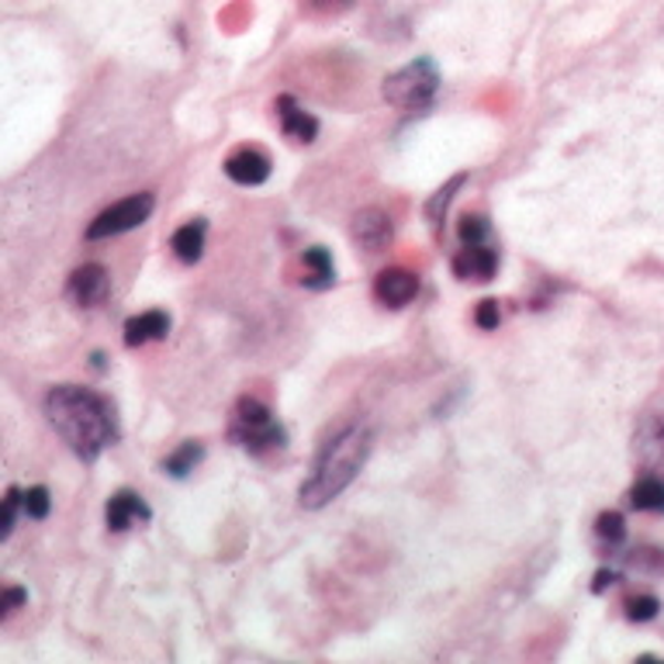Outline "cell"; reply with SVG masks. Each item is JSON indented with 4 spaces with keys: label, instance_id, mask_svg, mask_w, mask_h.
I'll use <instances>...</instances> for the list:
<instances>
[{
    "label": "cell",
    "instance_id": "6da1fadb",
    "mask_svg": "<svg viewBox=\"0 0 664 664\" xmlns=\"http://www.w3.org/2000/svg\"><path fill=\"white\" fill-rule=\"evenodd\" d=\"M45 416L63 437V443L81 457L84 464L97 461V457L118 440L115 408L108 405V398H100L90 388H81V385L53 388L45 395Z\"/></svg>",
    "mask_w": 664,
    "mask_h": 664
},
{
    "label": "cell",
    "instance_id": "7a4b0ae2",
    "mask_svg": "<svg viewBox=\"0 0 664 664\" xmlns=\"http://www.w3.org/2000/svg\"><path fill=\"white\" fill-rule=\"evenodd\" d=\"M371 457V429L367 426H346L336 437H329L315 457L312 474L301 481V505L304 508H322L332 499H340L353 478L361 474V468Z\"/></svg>",
    "mask_w": 664,
    "mask_h": 664
},
{
    "label": "cell",
    "instance_id": "3957f363",
    "mask_svg": "<svg viewBox=\"0 0 664 664\" xmlns=\"http://www.w3.org/2000/svg\"><path fill=\"white\" fill-rule=\"evenodd\" d=\"M228 437L236 447L249 453H274L285 450L288 432L277 422V416L260 401V398H239L233 408V419H228Z\"/></svg>",
    "mask_w": 664,
    "mask_h": 664
},
{
    "label": "cell",
    "instance_id": "277c9868",
    "mask_svg": "<svg viewBox=\"0 0 664 664\" xmlns=\"http://www.w3.org/2000/svg\"><path fill=\"white\" fill-rule=\"evenodd\" d=\"M385 100L392 108L405 111V115H422L437 105V94H440V69L432 60H416L401 69H395L385 87H381Z\"/></svg>",
    "mask_w": 664,
    "mask_h": 664
},
{
    "label": "cell",
    "instance_id": "5b68a950",
    "mask_svg": "<svg viewBox=\"0 0 664 664\" xmlns=\"http://www.w3.org/2000/svg\"><path fill=\"white\" fill-rule=\"evenodd\" d=\"M152 204L157 201H152V194H146V191L115 201L111 208H105L87 225V239H111L121 233H132V228H139L152 215Z\"/></svg>",
    "mask_w": 664,
    "mask_h": 664
},
{
    "label": "cell",
    "instance_id": "8992f818",
    "mask_svg": "<svg viewBox=\"0 0 664 664\" xmlns=\"http://www.w3.org/2000/svg\"><path fill=\"white\" fill-rule=\"evenodd\" d=\"M633 457L644 474L664 478V416H651L633 432Z\"/></svg>",
    "mask_w": 664,
    "mask_h": 664
},
{
    "label": "cell",
    "instance_id": "52a82bcc",
    "mask_svg": "<svg viewBox=\"0 0 664 664\" xmlns=\"http://www.w3.org/2000/svg\"><path fill=\"white\" fill-rule=\"evenodd\" d=\"M108 288H111V277L100 264H84L81 270L69 274V285H66V294L73 304H81V309H94L108 298Z\"/></svg>",
    "mask_w": 664,
    "mask_h": 664
},
{
    "label": "cell",
    "instance_id": "ba28073f",
    "mask_svg": "<svg viewBox=\"0 0 664 664\" xmlns=\"http://www.w3.org/2000/svg\"><path fill=\"white\" fill-rule=\"evenodd\" d=\"M225 176L233 184H243V188H260V184L270 181V160L264 157L260 149L243 146L225 160Z\"/></svg>",
    "mask_w": 664,
    "mask_h": 664
},
{
    "label": "cell",
    "instance_id": "9c48e42d",
    "mask_svg": "<svg viewBox=\"0 0 664 664\" xmlns=\"http://www.w3.org/2000/svg\"><path fill=\"white\" fill-rule=\"evenodd\" d=\"M416 294H419V277L405 267H388L374 280V298L381 304H388V309H401V304H408Z\"/></svg>",
    "mask_w": 664,
    "mask_h": 664
},
{
    "label": "cell",
    "instance_id": "30bf717a",
    "mask_svg": "<svg viewBox=\"0 0 664 664\" xmlns=\"http://www.w3.org/2000/svg\"><path fill=\"white\" fill-rule=\"evenodd\" d=\"M277 121H280V132H285L288 139H294V142H315V136H319V121H315V115H309L294 97H277Z\"/></svg>",
    "mask_w": 664,
    "mask_h": 664
},
{
    "label": "cell",
    "instance_id": "8fae6325",
    "mask_svg": "<svg viewBox=\"0 0 664 664\" xmlns=\"http://www.w3.org/2000/svg\"><path fill=\"white\" fill-rule=\"evenodd\" d=\"M149 520H152L149 505L142 502V495H136V492H129V489L115 492V495L108 499V505H105V523H108V529H115V533L129 529V526H136V523H149Z\"/></svg>",
    "mask_w": 664,
    "mask_h": 664
},
{
    "label": "cell",
    "instance_id": "7c38bea8",
    "mask_svg": "<svg viewBox=\"0 0 664 664\" xmlns=\"http://www.w3.org/2000/svg\"><path fill=\"white\" fill-rule=\"evenodd\" d=\"M392 236H395V225L381 208H364L353 215V239L364 249H371V253L385 249L392 243Z\"/></svg>",
    "mask_w": 664,
    "mask_h": 664
},
{
    "label": "cell",
    "instance_id": "4fadbf2b",
    "mask_svg": "<svg viewBox=\"0 0 664 664\" xmlns=\"http://www.w3.org/2000/svg\"><path fill=\"white\" fill-rule=\"evenodd\" d=\"M499 267V253L481 243V246H464L461 253L453 257V274L461 280H492Z\"/></svg>",
    "mask_w": 664,
    "mask_h": 664
},
{
    "label": "cell",
    "instance_id": "5bb4252c",
    "mask_svg": "<svg viewBox=\"0 0 664 664\" xmlns=\"http://www.w3.org/2000/svg\"><path fill=\"white\" fill-rule=\"evenodd\" d=\"M170 332V315L167 312H142L125 322V346H142L152 340H163Z\"/></svg>",
    "mask_w": 664,
    "mask_h": 664
},
{
    "label": "cell",
    "instance_id": "9a60e30c",
    "mask_svg": "<svg viewBox=\"0 0 664 664\" xmlns=\"http://www.w3.org/2000/svg\"><path fill=\"white\" fill-rule=\"evenodd\" d=\"M204 233H208V225H204V218H194V222H188V225L176 228L173 239H170V246H173V253H176V260L197 264L201 253H204Z\"/></svg>",
    "mask_w": 664,
    "mask_h": 664
},
{
    "label": "cell",
    "instance_id": "2e32d148",
    "mask_svg": "<svg viewBox=\"0 0 664 664\" xmlns=\"http://www.w3.org/2000/svg\"><path fill=\"white\" fill-rule=\"evenodd\" d=\"M630 505L641 513H664V478L641 474L630 489Z\"/></svg>",
    "mask_w": 664,
    "mask_h": 664
},
{
    "label": "cell",
    "instance_id": "e0dca14e",
    "mask_svg": "<svg viewBox=\"0 0 664 664\" xmlns=\"http://www.w3.org/2000/svg\"><path fill=\"white\" fill-rule=\"evenodd\" d=\"M301 264H304V274H309V277H304V285H309V288H329L332 280H336V267H332L329 249H322V246L304 249Z\"/></svg>",
    "mask_w": 664,
    "mask_h": 664
},
{
    "label": "cell",
    "instance_id": "ac0fdd59",
    "mask_svg": "<svg viewBox=\"0 0 664 664\" xmlns=\"http://www.w3.org/2000/svg\"><path fill=\"white\" fill-rule=\"evenodd\" d=\"M201 461H204V447H201L197 440H188V443H181V447H176V450L167 457L163 471H167L170 478H188Z\"/></svg>",
    "mask_w": 664,
    "mask_h": 664
},
{
    "label": "cell",
    "instance_id": "d6986e66",
    "mask_svg": "<svg viewBox=\"0 0 664 664\" xmlns=\"http://www.w3.org/2000/svg\"><path fill=\"white\" fill-rule=\"evenodd\" d=\"M464 184H468V173H457V176H450V181L426 201V218H429L432 228H440V225H443V215H447V208H450L453 194L461 191Z\"/></svg>",
    "mask_w": 664,
    "mask_h": 664
},
{
    "label": "cell",
    "instance_id": "ffe728a7",
    "mask_svg": "<svg viewBox=\"0 0 664 664\" xmlns=\"http://www.w3.org/2000/svg\"><path fill=\"white\" fill-rule=\"evenodd\" d=\"M596 536H599L602 544H609V550L620 547V544L626 540V523H623V516H620V513H602V516L596 520Z\"/></svg>",
    "mask_w": 664,
    "mask_h": 664
},
{
    "label": "cell",
    "instance_id": "44dd1931",
    "mask_svg": "<svg viewBox=\"0 0 664 664\" xmlns=\"http://www.w3.org/2000/svg\"><path fill=\"white\" fill-rule=\"evenodd\" d=\"M49 508H53V499H49L45 484H35V489L21 492V513L29 516V520H45Z\"/></svg>",
    "mask_w": 664,
    "mask_h": 664
},
{
    "label": "cell",
    "instance_id": "7402d4cb",
    "mask_svg": "<svg viewBox=\"0 0 664 664\" xmlns=\"http://www.w3.org/2000/svg\"><path fill=\"white\" fill-rule=\"evenodd\" d=\"M457 233H461V243L464 246H481V243H489V222H484L481 215H464L461 218V228H457Z\"/></svg>",
    "mask_w": 664,
    "mask_h": 664
},
{
    "label": "cell",
    "instance_id": "603a6c76",
    "mask_svg": "<svg viewBox=\"0 0 664 664\" xmlns=\"http://www.w3.org/2000/svg\"><path fill=\"white\" fill-rule=\"evenodd\" d=\"M657 609H661V602H657L654 596H636V599L626 602V617H630L633 623H647V620L657 617Z\"/></svg>",
    "mask_w": 664,
    "mask_h": 664
},
{
    "label": "cell",
    "instance_id": "cb8c5ba5",
    "mask_svg": "<svg viewBox=\"0 0 664 664\" xmlns=\"http://www.w3.org/2000/svg\"><path fill=\"white\" fill-rule=\"evenodd\" d=\"M18 513H21V492L18 489H8V499H4V513H0V536L14 533V523H18Z\"/></svg>",
    "mask_w": 664,
    "mask_h": 664
},
{
    "label": "cell",
    "instance_id": "d4e9b609",
    "mask_svg": "<svg viewBox=\"0 0 664 664\" xmlns=\"http://www.w3.org/2000/svg\"><path fill=\"white\" fill-rule=\"evenodd\" d=\"M474 322H478V329H499V322H502V312H499V301L495 298H484L481 304H478V312H474Z\"/></svg>",
    "mask_w": 664,
    "mask_h": 664
},
{
    "label": "cell",
    "instance_id": "484cf974",
    "mask_svg": "<svg viewBox=\"0 0 664 664\" xmlns=\"http://www.w3.org/2000/svg\"><path fill=\"white\" fill-rule=\"evenodd\" d=\"M24 602H29V592L18 589V585H11V589L4 592V602H0V617H11V612L18 606H24Z\"/></svg>",
    "mask_w": 664,
    "mask_h": 664
},
{
    "label": "cell",
    "instance_id": "4316f807",
    "mask_svg": "<svg viewBox=\"0 0 664 664\" xmlns=\"http://www.w3.org/2000/svg\"><path fill=\"white\" fill-rule=\"evenodd\" d=\"M612 581H617V571H599L592 589H596V592H606V585H612Z\"/></svg>",
    "mask_w": 664,
    "mask_h": 664
}]
</instances>
